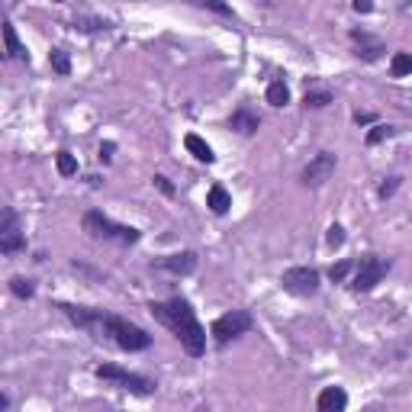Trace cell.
Returning <instances> with one entry per match:
<instances>
[{
    "instance_id": "4",
    "label": "cell",
    "mask_w": 412,
    "mask_h": 412,
    "mask_svg": "<svg viewBox=\"0 0 412 412\" xmlns=\"http://www.w3.org/2000/svg\"><path fill=\"white\" fill-rule=\"evenodd\" d=\"M97 377L106 383H117L119 390H129V393H136V396H148V393H155V387H158L155 380H148L142 374H132V370H123V367H117V364H100V367H97Z\"/></svg>"
},
{
    "instance_id": "28",
    "label": "cell",
    "mask_w": 412,
    "mask_h": 412,
    "mask_svg": "<svg viewBox=\"0 0 412 412\" xmlns=\"http://www.w3.org/2000/svg\"><path fill=\"white\" fill-rule=\"evenodd\" d=\"M155 187H158V191L165 193V197H174V187H171V180H168V178H161V174L155 178Z\"/></svg>"
},
{
    "instance_id": "20",
    "label": "cell",
    "mask_w": 412,
    "mask_h": 412,
    "mask_svg": "<svg viewBox=\"0 0 412 412\" xmlns=\"http://www.w3.org/2000/svg\"><path fill=\"white\" fill-rule=\"evenodd\" d=\"M10 290H13V296H20V300H29V296L36 293V284H32V280H26V277H13V280H10Z\"/></svg>"
},
{
    "instance_id": "17",
    "label": "cell",
    "mask_w": 412,
    "mask_h": 412,
    "mask_svg": "<svg viewBox=\"0 0 412 412\" xmlns=\"http://www.w3.org/2000/svg\"><path fill=\"white\" fill-rule=\"evenodd\" d=\"M390 71H393V77H406V74H412V52H396L393 55Z\"/></svg>"
},
{
    "instance_id": "30",
    "label": "cell",
    "mask_w": 412,
    "mask_h": 412,
    "mask_svg": "<svg viewBox=\"0 0 412 412\" xmlns=\"http://www.w3.org/2000/svg\"><path fill=\"white\" fill-rule=\"evenodd\" d=\"M351 7H354L358 13H370L374 10V0H351Z\"/></svg>"
},
{
    "instance_id": "6",
    "label": "cell",
    "mask_w": 412,
    "mask_h": 412,
    "mask_svg": "<svg viewBox=\"0 0 412 412\" xmlns=\"http://www.w3.org/2000/svg\"><path fill=\"white\" fill-rule=\"evenodd\" d=\"M387 271H390V261H387V258H374V254H370V258H361L351 287H354L358 293H367V290H374V287L387 277Z\"/></svg>"
},
{
    "instance_id": "19",
    "label": "cell",
    "mask_w": 412,
    "mask_h": 412,
    "mask_svg": "<svg viewBox=\"0 0 412 412\" xmlns=\"http://www.w3.org/2000/svg\"><path fill=\"white\" fill-rule=\"evenodd\" d=\"M49 64H52L55 74H71V58H68V52H62V49H52V55H49Z\"/></svg>"
},
{
    "instance_id": "10",
    "label": "cell",
    "mask_w": 412,
    "mask_h": 412,
    "mask_svg": "<svg viewBox=\"0 0 412 412\" xmlns=\"http://www.w3.org/2000/svg\"><path fill=\"white\" fill-rule=\"evenodd\" d=\"M155 267H158V271H168V274H174V277H187V274L197 271V254H193V252L165 254V258L155 261Z\"/></svg>"
},
{
    "instance_id": "3",
    "label": "cell",
    "mask_w": 412,
    "mask_h": 412,
    "mask_svg": "<svg viewBox=\"0 0 412 412\" xmlns=\"http://www.w3.org/2000/svg\"><path fill=\"white\" fill-rule=\"evenodd\" d=\"M84 232L94 235V239H104V242H123V245H136L138 242V229H132V226H119V222H113L100 210L84 213Z\"/></svg>"
},
{
    "instance_id": "14",
    "label": "cell",
    "mask_w": 412,
    "mask_h": 412,
    "mask_svg": "<svg viewBox=\"0 0 412 412\" xmlns=\"http://www.w3.org/2000/svg\"><path fill=\"white\" fill-rule=\"evenodd\" d=\"M206 206H210L216 216H226L229 206H232V197H229V191H226L222 184H213L210 193H206Z\"/></svg>"
},
{
    "instance_id": "8",
    "label": "cell",
    "mask_w": 412,
    "mask_h": 412,
    "mask_svg": "<svg viewBox=\"0 0 412 412\" xmlns=\"http://www.w3.org/2000/svg\"><path fill=\"white\" fill-rule=\"evenodd\" d=\"M335 165H339L335 152H319L316 158H309V165L303 168L300 180H303L306 187H322V184H326V180L335 174Z\"/></svg>"
},
{
    "instance_id": "18",
    "label": "cell",
    "mask_w": 412,
    "mask_h": 412,
    "mask_svg": "<svg viewBox=\"0 0 412 412\" xmlns=\"http://www.w3.org/2000/svg\"><path fill=\"white\" fill-rule=\"evenodd\" d=\"M55 165H58V174H62V178H74V174H77V158H74L71 152H58V155H55Z\"/></svg>"
},
{
    "instance_id": "2",
    "label": "cell",
    "mask_w": 412,
    "mask_h": 412,
    "mask_svg": "<svg viewBox=\"0 0 412 412\" xmlns=\"http://www.w3.org/2000/svg\"><path fill=\"white\" fill-rule=\"evenodd\" d=\"M148 309H152V316L158 319L161 326L174 332V339L180 341V348L187 351L191 358H200L203 351H206V332H203V326L197 322L187 300L174 296L168 303H152Z\"/></svg>"
},
{
    "instance_id": "22",
    "label": "cell",
    "mask_w": 412,
    "mask_h": 412,
    "mask_svg": "<svg viewBox=\"0 0 412 412\" xmlns=\"http://www.w3.org/2000/svg\"><path fill=\"white\" fill-rule=\"evenodd\" d=\"M303 104L313 106V110H322V106L332 104V94H328V90H306V97H303Z\"/></svg>"
},
{
    "instance_id": "1",
    "label": "cell",
    "mask_w": 412,
    "mask_h": 412,
    "mask_svg": "<svg viewBox=\"0 0 412 412\" xmlns=\"http://www.w3.org/2000/svg\"><path fill=\"white\" fill-rule=\"evenodd\" d=\"M68 313L74 326H81L97 341H106V345H117L123 351H145L152 345V335L145 328L132 326L129 319H119L113 313H104V309H84V306H62Z\"/></svg>"
},
{
    "instance_id": "27",
    "label": "cell",
    "mask_w": 412,
    "mask_h": 412,
    "mask_svg": "<svg viewBox=\"0 0 412 412\" xmlns=\"http://www.w3.org/2000/svg\"><path fill=\"white\" fill-rule=\"evenodd\" d=\"M396 187H400V178H387L380 184V197H383V200H387V197H393V191H396Z\"/></svg>"
},
{
    "instance_id": "7",
    "label": "cell",
    "mask_w": 412,
    "mask_h": 412,
    "mask_svg": "<svg viewBox=\"0 0 412 412\" xmlns=\"http://www.w3.org/2000/svg\"><path fill=\"white\" fill-rule=\"evenodd\" d=\"M287 293L293 296H316L319 293V271L316 267H290L280 277Z\"/></svg>"
},
{
    "instance_id": "5",
    "label": "cell",
    "mask_w": 412,
    "mask_h": 412,
    "mask_svg": "<svg viewBox=\"0 0 412 412\" xmlns=\"http://www.w3.org/2000/svg\"><path fill=\"white\" fill-rule=\"evenodd\" d=\"M252 326H254L252 313L232 309V313H226V316H219L216 322H213V339H216V345H229L232 339H239V335H245V332H252Z\"/></svg>"
},
{
    "instance_id": "24",
    "label": "cell",
    "mask_w": 412,
    "mask_h": 412,
    "mask_svg": "<svg viewBox=\"0 0 412 412\" xmlns=\"http://www.w3.org/2000/svg\"><path fill=\"white\" fill-rule=\"evenodd\" d=\"M326 242H328V248H339V245H345V229H341L339 222H335V226H328Z\"/></svg>"
},
{
    "instance_id": "26",
    "label": "cell",
    "mask_w": 412,
    "mask_h": 412,
    "mask_svg": "<svg viewBox=\"0 0 412 412\" xmlns=\"http://www.w3.org/2000/svg\"><path fill=\"white\" fill-rule=\"evenodd\" d=\"M74 26H77V29H84V32H90V29H106V20H74Z\"/></svg>"
},
{
    "instance_id": "25",
    "label": "cell",
    "mask_w": 412,
    "mask_h": 412,
    "mask_svg": "<svg viewBox=\"0 0 412 412\" xmlns=\"http://www.w3.org/2000/svg\"><path fill=\"white\" fill-rule=\"evenodd\" d=\"M348 271H351V261H339V265H332V267H328V277H332L335 284H341V280L348 277Z\"/></svg>"
},
{
    "instance_id": "21",
    "label": "cell",
    "mask_w": 412,
    "mask_h": 412,
    "mask_svg": "<svg viewBox=\"0 0 412 412\" xmlns=\"http://www.w3.org/2000/svg\"><path fill=\"white\" fill-rule=\"evenodd\" d=\"M191 3H197V7H203L210 13H219V16H232V7L226 0H191Z\"/></svg>"
},
{
    "instance_id": "16",
    "label": "cell",
    "mask_w": 412,
    "mask_h": 412,
    "mask_svg": "<svg viewBox=\"0 0 412 412\" xmlns=\"http://www.w3.org/2000/svg\"><path fill=\"white\" fill-rule=\"evenodd\" d=\"M267 104L277 106V110L287 106L290 104V87H287L284 81H271V84H267Z\"/></svg>"
},
{
    "instance_id": "13",
    "label": "cell",
    "mask_w": 412,
    "mask_h": 412,
    "mask_svg": "<svg viewBox=\"0 0 412 412\" xmlns=\"http://www.w3.org/2000/svg\"><path fill=\"white\" fill-rule=\"evenodd\" d=\"M3 45H7V58H16V62H29V52H26V45L16 39V29H13V23H3Z\"/></svg>"
},
{
    "instance_id": "12",
    "label": "cell",
    "mask_w": 412,
    "mask_h": 412,
    "mask_svg": "<svg viewBox=\"0 0 412 412\" xmlns=\"http://www.w3.org/2000/svg\"><path fill=\"white\" fill-rule=\"evenodd\" d=\"M229 126H232L235 132H242V136H252V132H258L261 119H258V113H252L248 106H242V110H235L232 117H229Z\"/></svg>"
},
{
    "instance_id": "11",
    "label": "cell",
    "mask_w": 412,
    "mask_h": 412,
    "mask_svg": "<svg viewBox=\"0 0 412 412\" xmlns=\"http://www.w3.org/2000/svg\"><path fill=\"white\" fill-rule=\"evenodd\" d=\"M345 406H348V393L341 390V387H326V390L319 393V400H316L319 412H341Z\"/></svg>"
},
{
    "instance_id": "32",
    "label": "cell",
    "mask_w": 412,
    "mask_h": 412,
    "mask_svg": "<svg viewBox=\"0 0 412 412\" xmlns=\"http://www.w3.org/2000/svg\"><path fill=\"white\" fill-rule=\"evenodd\" d=\"M55 3H64V0H55Z\"/></svg>"
},
{
    "instance_id": "29",
    "label": "cell",
    "mask_w": 412,
    "mask_h": 412,
    "mask_svg": "<svg viewBox=\"0 0 412 412\" xmlns=\"http://www.w3.org/2000/svg\"><path fill=\"white\" fill-rule=\"evenodd\" d=\"M113 152H117V145H113V142H104V145H100V161H113Z\"/></svg>"
},
{
    "instance_id": "9",
    "label": "cell",
    "mask_w": 412,
    "mask_h": 412,
    "mask_svg": "<svg viewBox=\"0 0 412 412\" xmlns=\"http://www.w3.org/2000/svg\"><path fill=\"white\" fill-rule=\"evenodd\" d=\"M0 252L3 254H20L26 252V239L20 232V216L13 210H3V226H0Z\"/></svg>"
},
{
    "instance_id": "15",
    "label": "cell",
    "mask_w": 412,
    "mask_h": 412,
    "mask_svg": "<svg viewBox=\"0 0 412 412\" xmlns=\"http://www.w3.org/2000/svg\"><path fill=\"white\" fill-rule=\"evenodd\" d=\"M184 145H187V152H191L193 158L197 161H203V165H213V161H216V155H213V148L206 145V142H203L200 136H184Z\"/></svg>"
},
{
    "instance_id": "31",
    "label": "cell",
    "mask_w": 412,
    "mask_h": 412,
    "mask_svg": "<svg viewBox=\"0 0 412 412\" xmlns=\"http://www.w3.org/2000/svg\"><path fill=\"white\" fill-rule=\"evenodd\" d=\"M354 123H374V113H354Z\"/></svg>"
},
{
    "instance_id": "23",
    "label": "cell",
    "mask_w": 412,
    "mask_h": 412,
    "mask_svg": "<svg viewBox=\"0 0 412 412\" xmlns=\"http://www.w3.org/2000/svg\"><path fill=\"white\" fill-rule=\"evenodd\" d=\"M393 132H396L393 126H383V123H377V126H374V129L367 132V145H380V142L393 138Z\"/></svg>"
}]
</instances>
